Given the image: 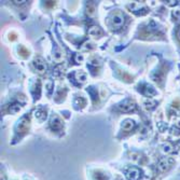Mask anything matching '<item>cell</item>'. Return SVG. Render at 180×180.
<instances>
[{
  "mask_svg": "<svg viewBox=\"0 0 180 180\" xmlns=\"http://www.w3.org/2000/svg\"><path fill=\"white\" fill-rule=\"evenodd\" d=\"M86 10H87L86 13L89 14L90 16H93V15H94V13H95V7H94L93 3H89V5H87Z\"/></svg>",
  "mask_w": 180,
  "mask_h": 180,
  "instance_id": "15",
  "label": "cell"
},
{
  "mask_svg": "<svg viewBox=\"0 0 180 180\" xmlns=\"http://www.w3.org/2000/svg\"><path fill=\"white\" fill-rule=\"evenodd\" d=\"M89 35L92 37H101L103 35V31L101 30V28L98 27H92L89 30Z\"/></svg>",
  "mask_w": 180,
  "mask_h": 180,
  "instance_id": "7",
  "label": "cell"
},
{
  "mask_svg": "<svg viewBox=\"0 0 180 180\" xmlns=\"http://www.w3.org/2000/svg\"><path fill=\"white\" fill-rule=\"evenodd\" d=\"M53 58H54L55 62L59 63V62H62L63 61V54L61 52H56L54 54V56H53Z\"/></svg>",
  "mask_w": 180,
  "mask_h": 180,
  "instance_id": "16",
  "label": "cell"
},
{
  "mask_svg": "<svg viewBox=\"0 0 180 180\" xmlns=\"http://www.w3.org/2000/svg\"><path fill=\"white\" fill-rule=\"evenodd\" d=\"M177 126H178V127L180 128V121H179V122H178V123H177Z\"/></svg>",
  "mask_w": 180,
  "mask_h": 180,
  "instance_id": "22",
  "label": "cell"
},
{
  "mask_svg": "<svg viewBox=\"0 0 180 180\" xmlns=\"http://www.w3.org/2000/svg\"><path fill=\"white\" fill-rule=\"evenodd\" d=\"M171 162H173V160H166V159L162 160L159 164V168L161 169V171H164V169L168 166V163H171Z\"/></svg>",
  "mask_w": 180,
  "mask_h": 180,
  "instance_id": "9",
  "label": "cell"
},
{
  "mask_svg": "<svg viewBox=\"0 0 180 180\" xmlns=\"http://www.w3.org/2000/svg\"><path fill=\"white\" fill-rule=\"evenodd\" d=\"M134 126H135V123L132 120H125V121L123 122V124H122V127H123L124 130H130Z\"/></svg>",
  "mask_w": 180,
  "mask_h": 180,
  "instance_id": "8",
  "label": "cell"
},
{
  "mask_svg": "<svg viewBox=\"0 0 180 180\" xmlns=\"http://www.w3.org/2000/svg\"><path fill=\"white\" fill-rule=\"evenodd\" d=\"M171 150H173V147H171L169 144H166V145H164V146H163V151H164L165 153L171 152Z\"/></svg>",
  "mask_w": 180,
  "mask_h": 180,
  "instance_id": "18",
  "label": "cell"
},
{
  "mask_svg": "<svg viewBox=\"0 0 180 180\" xmlns=\"http://www.w3.org/2000/svg\"><path fill=\"white\" fill-rule=\"evenodd\" d=\"M28 126H29V123L26 121L25 119H23V120L20 122V124H18V130H26Z\"/></svg>",
  "mask_w": 180,
  "mask_h": 180,
  "instance_id": "11",
  "label": "cell"
},
{
  "mask_svg": "<svg viewBox=\"0 0 180 180\" xmlns=\"http://www.w3.org/2000/svg\"><path fill=\"white\" fill-rule=\"evenodd\" d=\"M75 78H77V80L80 81V82H85L86 81V73L82 72V71H79L75 75Z\"/></svg>",
  "mask_w": 180,
  "mask_h": 180,
  "instance_id": "10",
  "label": "cell"
},
{
  "mask_svg": "<svg viewBox=\"0 0 180 180\" xmlns=\"http://www.w3.org/2000/svg\"><path fill=\"white\" fill-rule=\"evenodd\" d=\"M51 125H52V127L54 128V130H59V128L62 127L63 124L57 116H53L52 120H51Z\"/></svg>",
  "mask_w": 180,
  "mask_h": 180,
  "instance_id": "6",
  "label": "cell"
},
{
  "mask_svg": "<svg viewBox=\"0 0 180 180\" xmlns=\"http://www.w3.org/2000/svg\"><path fill=\"white\" fill-rule=\"evenodd\" d=\"M46 6H48V7H52V6H54V2H53V1H48V2H46Z\"/></svg>",
  "mask_w": 180,
  "mask_h": 180,
  "instance_id": "21",
  "label": "cell"
},
{
  "mask_svg": "<svg viewBox=\"0 0 180 180\" xmlns=\"http://www.w3.org/2000/svg\"><path fill=\"white\" fill-rule=\"evenodd\" d=\"M144 105L147 109H151V108H153L155 105H156V103H155L154 101H152V99H146L145 103H144Z\"/></svg>",
  "mask_w": 180,
  "mask_h": 180,
  "instance_id": "13",
  "label": "cell"
},
{
  "mask_svg": "<svg viewBox=\"0 0 180 180\" xmlns=\"http://www.w3.org/2000/svg\"><path fill=\"white\" fill-rule=\"evenodd\" d=\"M21 109H22L21 106L18 105V104H15V105H13V106H11V107H10L9 111L11 112L12 114H15V113H17V112L20 111Z\"/></svg>",
  "mask_w": 180,
  "mask_h": 180,
  "instance_id": "14",
  "label": "cell"
},
{
  "mask_svg": "<svg viewBox=\"0 0 180 180\" xmlns=\"http://www.w3.org/2000/svg\"><path fill=\"white\" fill-rule=\"evenodd\" d=\"M13 2L15 3V5H23V3L26 2V1H25V0H21V1H18V0H14Z\"/></svg>",
  "mask_w": 180,
  "mask_h": 180,
  "instance_id": "20",
  "label": "cell"
},
{
  "mask_svg": "<svg viewBox=\"0 0 180 180\" xmlns=\"http://www.w3.org/2000/svg\"><path fill=\"white\" fill-rule=\"evenodd\" d=\"M178 37L180 38V29H179V31H178Z\"/></svg>",
  "mask_w": 180,
  "mask_h": 180,
  "instance_id": "23",
  "label": "cell"
},
{
  "mask_svg": "<svg viewBox=\"0 0 180 180\" xmlns=\"http://www.w3.org/2000/svg\"><path fill=\"white\" fill-rule=\"evenodd\" d=\"M35 116H36L38 120H40V121H42L44 118L46 116V112L43 111V110H37L36 112H35Z\"/></svg>",
  "mask_w": 180,
  "mask_h": 180,
  "instance_id": "12",
  "label": "cell"
},
{
  "mask_svg": "<svg viewBox=\"0 0 180 180\" xmlns=\"http://www.w3.org/2000/svg\"><path fill=\"white\" fill-rule=\"evenodd\" d=\"M83 59H84V57H83L82 54H75V63L80 64V63H82V62H83Z\"/></svg>",
  "mask_w": 180,
  "mask_h": 180,
  "instance_id": "17",
  "label": "cell"
},
{
  "mask_svg": "<svg viewBox=\"0 0 180 180\" xmlns=\"http://www.w3.org/2000/svg\"><path fill=\"white\" fill-rule=\"evenodd\" d=\"M46 89H48L49 93H51V91H52V87H53V83L51 82V81H48V82H46Z\"/></svg>",
  "mask_w": 180,
  "mask_h": 180,
  "instance_id": "19",
  "label": "cell"
},
{
  "mask_svg": "<svg viewBox=\"0 0 180 180\" xmlns=\"http://www.w3.org/2000/svg\"><path fill=\"white\" fill-rule=\"evenodd\" d=\"M112 23H113L114 26L116 27H120V26L123 25L124 23V17L121 13H116L112 17Z\"/></svg>",
  "mask_w": 180,
  "mask_h": 180,
  "instance_id": "2",
  "label": "cell"
},
{
  "mask_svg": "<svg viewBox=\"0 0 180 180\" xmlns=\"http://www.w3.org/2000/svg\"><path fill=\"white\" fill-rule=\"evenodd\" d=\"M141 92L146 96H149V97L156 95V92H155V90L153 89L152 86H150V85H147V84L145 85V89H141Z\"/></svg>",
  "mask_w": 180,
  "mask_h": 180,
  "instance_id": "4",
  "label": "cell"
},
{
  "mask_svg": "<svg viewBox=\"0 0 180 180\" xmlns=\"http://www.w3.org/2000/svg\"><path fill=\"white\" fill-rule=\"evenodd\" d=\"M119 109L123 112H130L135 109V104L132 103V101H125L121 106H119Z\"/></svg>",
  "mask_w": 180,
  "mask_h": 180,
  "instance_id": "3",
  "label": "cell"
},
{
  "mask_svg": "<svg viewBox=\"0 0 180 180\" xmlns=\"http://www.w3.org/2000/svg\"><path fill=\"white\" fill-rule=\"evenodd\" d=\"M127 178L128 180H138L139 177H140V171H139L138 168L136 167H133V168L128 169L127 171Z\"/></svg>",
  "mask_w": 180,
  "mask_h": 180,
  "instance_id": "1",
  "label": "cell"
},
{
  "mask_svg": "<svg viewBox=\"0 0 180 180\" xmlns=\"http://www.w3.org/2000/svg\"><path fill=\"white\" fill-rule=\"evenodd\" d=\"M35 67H36V70L39 72H43L46 70V64L42 62L41 59H36L35 61Z\"/></svg>",
  "mask_w": 180,
  "mask_h": 180,
  "instance_id": "5",
  "label": "cell"
}]
</instances>
